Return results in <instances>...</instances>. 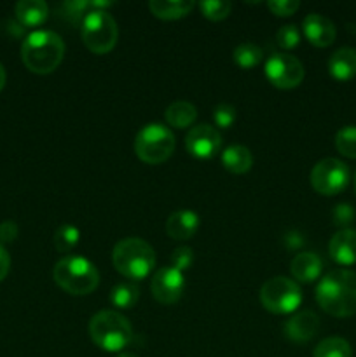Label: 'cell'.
Here are the masks:
<instances>
[{
	"label": "cell",
	"instance_id": "6da1fadb",
	"mask_svg": "<svg viewBox=\"0 0 356 357\" xmlns=\"http://www.w3.org/2000/svg\"><path fill=\"white\" fill-rule=\"evenodd\" d=\"M316 302L334 317H351L356 314V272L348 268L332 271L318 282Z\"/></svg>",
	"mask_w": 356,
	"mask_h": 357
},
{
	"label": "cell",
	"instance_id": "7a4b0ae2",
	"mask_svg": "<svg viewBox=\"0 0 356 357\" xmlns=\"http://www.w3.org/2000/svg\"><path fill=\"white\" fill-rule=\"evenodd\" d=\"M65 56V42L56 31H31L21 45V59L30 72L38 75L52 73Z\"/></svg>",
	"mask_w": 356,
	"mask_h": 357
},
{
	"label": "cell",
	"instance_id": "3957f363",
	"mask_svg": "<svg viewBox=\"0 0 356 357\" xmlns=\"http://www.w3.org/2000/svg\"><path fill=\"white\" fill-rule=\"evenodd\" d=\"M112 264L115 271L133 281H142L156 265V253L147 241L128 237L115 244L112 251Z\"/></svg>",
	"mask_w": 356,
	"mask_h": 357
},
{
	"label": "cell",
	"instance_id": "277c9868",
	"mask_svg": "<svg viewBox=\"0 0 356 357\" xmlns=\"http://www.w3.org/2000/svg\"><path fill=\"white\" fill-rule=\"evenodd\" d=\"M89 337L105 352H121L133 340L128 317L115 310H101L89 321Z\"/></svg>",
	"mask_w": 356,
	"mask_h": 357
},
{
	"label": "cell",
	"instance_id": "5b68a950",
	"mask_svg": "<svg viewBox=\"0 0 356 357\" xmlns=\"http://www.w3.org/2000/svg\"><path fill=\"white\" fill-rule=\"evenodd\" d=\"M54 282L70 295H89L100 284V272L84 257L61 258L52 271Z\"/></svg>",
	"mask_w": 356,
	"mask_h": 357
},
{
	"label": "cell",
	"instance_id": "8992f818",
	"mask_svg": "<svg viewBox=\"0 0 356 357\" xmlns=\"http://www.w3.org/2000/svg\"><path fill=\"white\" fill-rule=\"evenodd\" d=\"M177 139L170 128L152 122L143 126L135 136V153L145 164H163L175 152Z\"/></svg>",
	"mask_w": 356,
	"mask_h": 357
},
{
	"label": "cell",
	"instance_id": "52a82bcc",
	"mask_svg": "<svg viewBox=\"0 0 356 357\" xmlns=\"http://www.w3.org/2000/svg\"><path fill=\"white\" fill-rule=\"evenodd\" d=\"M82 42L94 54H107L115 47L119 38V28L112 14L107 10H93L84 16L80 23Z\"/></svg>",
	"mask_w": 356,
	"mask_h": 357
},
{
	"label": "cell",
	"instance_id": "ba28073f",
	"mask_svg": "<svg viewBox=\"0 0 356 357\" xmlns=\"http://www.w3.org/2000/svg\"><path fill=\"white\" fill-rule=\"evenodd\" d=\"M260 303L265 310L278 316L295 312L302 303V291L297 281L278 275L265 281L260 288Z\"/></svg>",
	"mask_w": 356,
	"mask_h": 357
},
{
	"label": "cell",
	"instance_id": "9c48e42d",
	"mask_svg": "<svg viewBox=\"0 0 356 357\" xmlns=\"http://www.w3.org/2000/svg\"><path fill=\"white\" fill-rule=\"evenodd\" d=\"M349 167L342 160L327 157L311 171V185L321 195H337L348 187Z\"/></svg>",
	"mask_w": 356,
	"mask_h": 357
},
{
	"label": "cell",
	"instance_id": "30bf717a",
	"mask_svg": "<svg viewBox=\"0 0 356 357\" xmlns=\"http://www.w3.org/2000/svg\"><path fill=\"white\" fill-rule=\"evenodd\" d=\"M304 65L286 52H276L265 61V77L278 89H293L304 80Z\"/></svg>",
	"mask_w": 356,
	"mask_h": 357
},
{
	"label": "cell",
	"instance_id": "8fae6325",
	"mask_svg": "<svg viewBox=\"0 0 356 357\" xmlns=\"http://www.w3.org/2000/svg\"><path fill=\"white\" fill-rule=\"evenodd\" d=\"M185 289L184 272L177 271L175 267H163L154 274L150 282L152 296L163 305H173L181 298Z\"/></svg>",
	"mask_w": 356,
	"mask_h": 357
},
{
	"label": "cell",
	"instance_id": "7c38bea8",
	"mask_svg": "<svg viewBox=\"0 0 356 357\" xmlns=\"http://www.w3.org/2000/svg\"><path fill=\"white\" fill-rule=\"evenodd\" d=\"M185 146H187V152L195 159H212L222 146V136L215 126L199 124L187 132Z\"/></svg>",
	"mask_w": 356,
	"mask_h": 357
},
{
	"label": "cell",
	"instance_id": "4fadbf2b",
	"mask_svg": "<svg viewBox=\"0 0 356 357\" xmlns=\"http://www.w3.org/2000/svg\"><path fill=\"white\" fill-rule=\"evenodd\" d=\"M302 28L307 40L313 45H316V47H328V45L334 44L335 37H337L335 24L327 16H323V14H307L304 17Z\"/></svg>",
	"mask_w": 356,
	"mask_h": 357
},
{
	"label": "cell",
	"instance_id": "5bb4252c",
	"mask_svg": "<svg viewBox=\"0 0 356 357\" xmlns=\"http://www.w3.org/2000/svg\"><path fill=\"white\" fill-rule=\"evenodd\" d=\"M318 328H320V319L316 314L313 310H302L286 321L283 331L288 340L295 342V344H306L316 335Z\"/></svg>",
	"mask_w": 356,
	"mask_h": 357
},
{
	"label": "cell",
	"instance_id": "9a60e30c",
	"mask_svg": "<svg viewBox=\"0 0 356 357\" xmlns=\"http://www.w3.org/2000/svg\"><path fill=\"white\" fill-rule=\"evenodd\" d=\"M198 213L191 209H178L173 211L166 220V232L171 239L177 241H188L195 236L199 229Z\"/></svg>",
	"mask_w": 356,
	"mask_h": 357
},
{
	"label": "cell",
	"instance_id": "2e32d148",
	"mask_svg": "<svg viewBox=\"0 0 356 357\" xmlns=\"http://www.w3.org/2000/svg\"><path fill=\"white\" fill-rule=\"evenodd\" d=\"M328 253L330 258L339 265H355L356 264V232L351 229L339 230L332 236L328 243Z\"/></svg>",
	"mask_w": 356,
	"mask_h": 357
},
{
	"label": "cell",
	"instance_id": "e0dca14e",
	"mask_svg": "<svg viewBox=\"0 0 356 357\" xmlns=\"http://www.w3.org/2000/svg\"><path fill=\"white\" fill-rule=\"evenodd\" d=\"M290 271L295 281L299 282H314L321 275L323 271V261L318 257L316 253H311V251H302V253L295 255L290 265Z\"/></svg>",
	"mask_w": 356,
	"mask_h": 357
},
{
	"label": "cell",
	"instance_id": "ac0fdd59",
	"mask_svg": "<svg viewBox=\"0 0 356 357\" xmlns=\"http://www.w3.org/2000/svg\"><path fill=\"white\" fill-rule=\"evenodd\" d=\"M328 72L335 80H351L356 75V49H337L328 59Z\"/></svg>",
	"mask_w": 356,
	"mask_h": 357
},
{
	"label": "cell",
	"instance_id": "d6986e66",
	"mask_svg": "<svg viewBox=\"0 0 356 357\" xmlns=\"http://www.w3.org/2000/svg\"><path fill=\"white\" fill-rule=\"evenodd\" d=\"M17 21L23 26H40L49 17V6L44 0H21L14 7Z\"/></svg>",
	"mask_w": 356,
	"mask_h": 357
},
{
	"label": "cell",
	"instance_id": "ffe728a7",
	"mask_svg": "<svg viewBox=\"0 0 356 357\" xmlns=\"http://www.w3.org/2000/svg\"><path fill=\"white\" fill-rule=\"evenodd\" d=\"M149 9L159 20L173 21L187 16L194 9V2L191 0H150Z\"/></svg>",
	"mask_w": 356,
	"mask_h": 357
},
{
	"label": "cell",
	"instance_id": "44dd1931",
	"mask_svg": "<svg viewBox=\"0 0 356 357\" xmlns=\"http://www.w3.org/2000/svg\"><path fill=\"white\" fill-rule=\"evenodd\" d=\"M222 164L229 173L244 174L253 166V155L243 145H232L222 152Z\"/></svg>",
	"mask_w": 356,
	"mask_h": 357
},
{
	"label": "cell",
	"instance_id": "7402d4cb",
	"mask_svg": "<svg viewBox=\"0 0 356 357\" xmlns=\"http://www.w3.org/2000/svg\"><path fill=\"white\" fill-rule=\"evenodd\" d=\"M164 117H166V122L171 126V128L177 129H185L188 126L194 124L195 117H198V110L192 103L188 101H175L164 112Z\"/></svg>",
	"mask_w": 356,
	"mask_h": 357
},
{
	"label": "cell",
	"instance_id": "603a6c76",
	"mask_svg": "<svg viewBox=\"0 0 356 357\" xmlns=\"http://www.w3.org/2000/svg\"><path fill=\"white\" fill-rule=\"evenodd\" d=\"M140 300V289L131 282H119L110 291V303L121 310L133 309Z\"/></svg>",
	"mask_w": 356,
	"mask_h": 357
},
{
	"label": "cell",
	"instance_id": "cb8c5ba5",
	"mask_svg": "<svg viewBox=\"0 0 356 357\" xmlns=\"http://www.w3.org/2000/svg\"><path fill=\"white\" fill-rule=\"evenodd\" d=\"M262 58H264V52L253 42H241L232 52V59L236 61V65L244 70H250L253 66L260 65Z\"/></svg>",
	"mask_w": 356,
	"mask_h": 357
},
{
	"label": "cell",
	"instance_id": "d4e9b609",
	"mask_svg": "<svg viewBox=\"0 0 356 357\" xmlns=\"http://www.w3.org/2000/svg\"><path fill=\"white\" fill-rule=\"evenodd\" d=\"M353 349L348 340L341 337H330L321 340L314 349L313 357H351Z\"/></svg>",
	"mask_w": 356,
	"mask_h": 357
},
{
	"label": "cell",
	"instance_id": "484cf974",
	"mask_svg": "<svg viewBox=\"0 0 356 357\" xmlns=\"http://www.w3.org/2000/svg\"><path fill=\"white\" fill-rule=\"evenodd\" d=\"M80 241V230L77 229L72 223H63L58 230H56L54 237H52V243H54L56 251L59 253H68L73 248L79 244Z\"/></svg>",
	"mask_w": 356,
	"mask_h": 357
},
{
	"label": "cell",
	"instance_id": "4316f807",
	"mask_svg": "<svg viewBox=\"0 0 356 357\" xmlns=\"http://www.w3.org/2000/svg\"><path fill=\"white\" fill-rule=\"evenodd\" d=\"M335 149L349 159H356V126H346L335 135Z\"/></svg>",
	"mask_w": 356,
	"mask_h": 357
},
{
	"label": "cell",
	"instance_id": "83f0119b",
	"mask_svg": "<svg viewBox=\"0 0 356 357\" xmlns=\"http://www.w3.org/2000/svg\"><path fill=\"white\" fill-rule=\"evenodd\" d=\"M199 9H201L202 16L208 17L212 21H222L232 10V3L227 2V0H202L199 3Z\"/></svg>",
	"mask_w": 356,
	"mask_h": 357
},
{
	"label": "cell",
	"instance_id": "f1b7e54d",
	"mask_svg": "<svg viewBox=\"0 0 356 357\" xmlns=\"http://www.w3.org/2000/svg\"><path fill=\"white\" fill-rule=\"evenodd\" d=\"M300 42V31L295 24H285L276 33V44L281 49H295Z\"/></svg>",
	"mask_w": 356,
	"mask_h": 357
},
{
	"label": "cell",
	"instance_id": "f546056e",
	"mask_svg": "<svg viewBox=\"0 0 356 357\" xmlns=\"http://www.w3.org/2000/svg\"><path fill=\"white\" fill-rule=\"evenodd\" d=\"M353 220H355V208H353L351 204L342 202V204L335 206L334 211H332V222H334V225L339 227L341 230L349 229Z\"/></svg>",
	"mask_w": 356,
	"mask_h": 357
},
{
	"label": "cell",
	"instance_id": "4dcf8cb0",
	"mask_svg": "<svg viewBox=\"0 0 356 357\" xmlns=\"http://www.w3.org/2000/svg\"><path fill=\"white\" fill-rule=\"evenodd\" d=\"M213 121H215L216 128L229 129L236 121V108L227 103L216 105L215 110H213Z\"/></svg>",
	"mask_w": 356,
	"mask_h": 357
},
{
	"label": "cell",
	"instance_id": "1f68e13d",
	"mask_svg": "<svg viewBox=\"0 0 356 357\" xmlns=\"http://www.w3.org/2000/svg\"><path fill=\"white\" fill-rule=\"evenodd\" d=\"M194 264V253L188 246H180L171 253V267H175L177 271L185 272L192 267Z\"/></svg>",
	"mask_w": 356,
	"mask_h": 357
},
{
	"label": "cell",
	"instance_id": "d6a6232c",
	"mask_svg": "<svg viewBox=\"0 0 356 357\" xmlns=\"http://www.w3.org/2000/svg\"><path fill=\"white\" fill-rule=\"evenodd\" d=\"M267 7L272 14H276V16L286 17L295 14L297 9L300 7V3L297 2V0H271V2L267 3Z\"/></svg>",
	"mask_w": 356,
	"mask_h": 357
},
{
	"label": "cell",
	"instance_id": "836d02e7",
	"mask_svg": "<svg viewBox=\"0 0 356 357\" xmlns=\"http://www.w3.org/2000/svg\"><path fill=\"white\" fill-rule=\"evenodd\" d=\"M17 225L16 222H13V220H3L2 223H0V244H9L13 243L14 239L17 237Z\"/></svg>",
	"mask_w": 356,
	"mask_h": 357
},
{
	"label": "cell",
	"instance_id": "e575fe53",
	"mask_svg": "<svg viewBox=\"0 0 356 357\" xmlns=\"http://www.w3.org/2000/svg\"><path fill=\"white\" fill-rule=\"evenodd\" d=\"M304 244H306V239H304L302 234L297 232V230H290L285 236V246L288 248V250H300Z\"/></svg>",
	"mask_w": 356,
	"mask_h": 357
},
{
	"label": "cell",
	"instance_id": "d590c367",
	"mask_svg": "<svg viewBox=\"0 0 356 357\" xmlns=\"http://www.w3.org/2000/svg\"><path fill=\"white\" fill-rule=\"evenodd\" d=\"M9 268H10V257L9 253H7L6 248L0 244V281H3V279L7 278Z\"/></svg>",
	"mask_w": 356,
	"mask_h": 357
},
{
	"label": "cell",
	"instance_id": "8d00e7d4",
	"mask_svg": "<svg viewBox=\"0 0 356 357\" xmlns=\"http://www.w3.org/2000/svg\"><path fill=\"white\" fill-rule=\"evenodd\" d=\"M6 80H7L6 68H3V65H2V63H0V91H2L3 86H6Z\"/></svg>",
	"mask_w": 356,
	"mask_h": 357
},
{
	"label": "cell",
	"instance_id": "74e56055",
	"mask_svg": "<svg viewBox=\"0 0 356 357\" xmlns=\"http://www.w3.org/2000/svg\"><path fill=\"white\" fill-rule=\"evenodd\" d=\"M119 357H138V356H135V354H121Z\"/></svg>",
	"mask_w": 356,
	"mask_h": 357
},
{
	"label": "cell",
	"instance_id": "f35d334b",
	"mask_svg": "<svg viewBox=\"0 0 356 357\" xmlns=\"http://www.w3.org/2000/svg\"><path fill=\"white\" fill-rule=\"evenodd\" d=\"M355 190H356V174H355Z\"/></svg>",
	"mask_w": 356,
	"mask_h": 357
}]
</instances>
